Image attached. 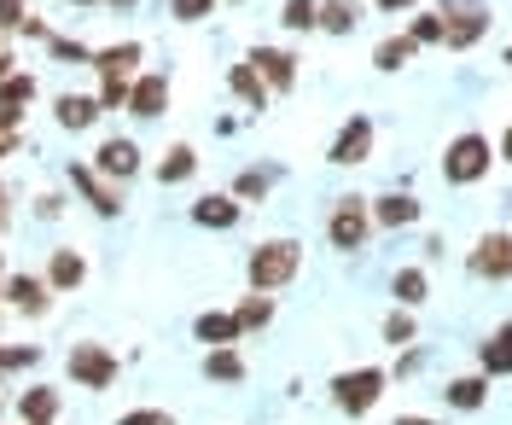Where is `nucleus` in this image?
Instances as JSON below:
<instances>
[{"instance_id":"nucleus-18","label":"nucleus","mask_w":512,"mask_h":425,"mask_svg":"<svg viewBox=\"0 0 512 425\" xmlns=\"http://www.w3.org/2000/svg\"><path fill=\"white\" fill-rule=\"evenodd\" d=\"M443 402L448 408H460V414H478L483 402H489V379H483V373H460V379H448L443 385Z\"/></svg>"},{"instance_id":"nucleus-50","label":"nucleus","mask_w":512,"mask_h":425,"mask_svg":"<svg viewBox=\"0 0 512 425\" xmlns=\"http://www.w3.org/2000/svg\"><path fill=\"white\" fill-rule=\"evenodd\" d=\"M82 6H94V0H82Z\"/></svg>"},{"instance_id":"nucleus-19","label":"nucleus","mask_w":512,"mask_h":425,"mask_svg":"<svg viewBox=\"0 0 512 425\" xmlns=\"http://www.w3.org/2000/svg\"><path fill=\"white\" fill-rule=\"evenodd\" d=\"M227 88H233V99H239L245 111H268V82L256 76V65H251V59L227 70Z\"/></svg>"},{"instance_id":"nucleus-7","label":"nucleus","mask_w":512,"mask_h":425,"mask_svg":"<svg viewBox=\"0 0 512 425\" xmlns=\"http://www.w3.org/2000/svg\"><path fill=\"white\" fill-rule=\"evenodd\" d=\"M326 158H332V164H367V158H373V117H361V111H355L350 123H344V129L332 134V152H326Z\"/></svg>"},{"instance_id":"nucleus-26","label":"nucleus","mask_w":512,"mask_h":425,"mask_svg":"<svg viewBox=\"0 0 512 425\" xmlns=\"http://www.w3.org/2000/svg\"><path fill=\"white\" fill-rule=\"evenodd\" d=\"M24 425H53V414H59V391L53 385H35V391H24Z\"/></svg>"},{"instance_id":"nucleus-8","label":"nucleus","mask_w":512,"mask_h":425,"mask_svg":"<svg viewBox=\"0 0 512 425\" xmlns=\"http://www.w3.org/2000/svg\"><path fill=\"white\" fill-rule=\"evenodd\" d=\"M472 274L483 280H512V233H483L472 251Z\"/></svg>"},{"instance_id":"nucleus-27","label":"nucleus","mask_w":512,"mask_h":425,"mask_svg":"<svg viewBox=\"0 0 512 425\" xmlns=\"http://www.w3.org/2000/svg\"><path fill=\"white\" fill-rule=\"evenodd\" d=\"M419 47H414V35H384L379 47H373V65L379 70H402L408 59H414Z\"/></svg>"},{"instance_id":"nucleus-12","label":"nucleus","mask_w":512,"mask_h":425,"mask_svg":"<svg viewBox=\"0 0 512 425\" xmlns=\"http://www.w3.org/2000/svg\"><path fill=\"white\" fill-rule=\"evenodd\" d=\"M192 338H198V344H210V350H233L245 332H239V321H233V309H210V315H198V321H192Z\"/></svg>"},{"instance_id":"nucleus-47","label":"nucleus","mask_w":512,"mask_h":425,"mask_svg":"<svg viewBox=\"0 0 512 425\" xmlns=\"http://www.w3.org/2000/svg\"><path fill=\"white\" fill-rule=\"evenodd\" d=\"M0 228H6V187H0Z\"/></svg>"},{"instance_id":"nucleus-34","label":"nucleus","mask_w":512,"mask_h":425,"mask_svg":"<svg viewBox=\"0 0 512 425\" xmlns=\"http://www.w3.org/2000/svg\"><path fill=\"white\" fill-rule=\"evenodd\" d=\"M268 187H274V181H268V175H262V169H245V175H239V181H233V198H239V204H262V198H268Z\"/></svg>"},{"instance_id":"nucleus-16","label":"nucleus","mask_w":512,"mask_h":425,"mask_svg":"<svg viewBox=\"0 0 512 425\" xmlns=\"http://www.w3.org/2000/svg\"><path fill=\"white\" fill-rule=\"evenodd\" d=\"M239 210H245V204L233 193H204L192 204V222H198V228H239Z\"/></svg>"},{"instance_id":"nucleus-17","label":"nucleus","mask_w":512,"mask_h":425,"mask_svg":"<svg viewBox=\"0 0 512 425\" xmlns=\"http://www.w3.org/2000/svg\"><path fill=\"white\" fill-rule=\"evenodd\" d=\"M70 181H76V187L88 193V204H94L99 216H123V187H105V181H99V175H94L88 164L70 169Z\"/></svg>"},{"instance_id":"nucleus-33","label":"nucleus","mask_w":512,"mask_h":425,"mask_svg":"<svg viewBox=\"0 0 512 425\" xmlns=\"http://www.w3.org/2000/svg\"><path fill=\"white\" fill-rule=\"evenodd\" d=\"M30 99H35V76L30 70H18L12 82H0V105H18V111H24Z\"/></svg>"},{"instance_id":"nucleus-23","label":"nucleus","mask_w":512,"mask_h":425,"mask_svg":"<svg viewBox=\"0 0 512 425\" xmlns=\"http://www.w3.org/2000/svg\"><path fill=\"white\" fill-rule=\"evenodd\" d=\"M192 169H198V152H192L187 140H175V146L163 152V164H158V181L163 187H181V181H192Z\"/></svg>"},{"instance_id":"nucleus-39","label":"nucleus","mask_w":512,"mask_h":425,"mask_svg":"<svg viewBox=\"0 0 512 425\" xmlns=\"http://www.w3.org/2000/svg\"><path fill=\"white\" fill-rule=\"evenodd\" d=\"M35 356H41L35 344H18V350H0V367H30Z\"/></svg>"},{"instance_id":"nucleus-9","label":"nucleus","mask_w":512,"mask_h":425,"mask_svg":"<svg viewBox=\"0 0 512 425\" xmlns=\"http://www.w3.org/2000/svg\"><path fill=\"white\" fill-rule=\"evenodd\" d=\"M251 65H256V76L268 82V94H291V88H297V59H291L286 47H256Z\"/></svg>"},{"instance_id":"nucleus-15","label":"nucleus","mask_w":512,"mask_h":425,"mask_svg":"<svg viewBox=\"0 0 512 425\" xmlns=\"http://www.w3.org/2000/svg\"><path fill=\"white\" fill-rule=\"evenodd\" d=\"M6 303H12V309H24V315H47L53 286H47V280H35V274H12V280H6Z\"/></svg>"},{"instance_id":"nucleus-29","label":"nucleus","mask_w":512,"mask_h":425,"mask_svg":"<svg viewBox=\"0 0 512 425\" xmlns=\"http://www.w3.org/2000/svg\"><path fill=\"white\" fill-rule=\"evenodd\" d=\"M320 30L326 35H350L355 30V6L350 0H320Z\"/></svg>"},{"instance_id":"nucleus-43","label":"nucleus","mask_w":512,"mask_h":425,"mask_svg":"<svg viewBox=\"0 0 512 425\" xmlns=\"http://www.w3.org/2000/svg\"><path fill=\"white\" fill-rule=\"evenodd\" d=\"M419 0H379V12H414Z\"/></svg>"},{"instance_id":"nucleus-13","label":"nucleus","mask_w":512,"mask_h":425,"mask_svg":"<svg viewBox=\"0 0 512 425\" xmlns=\"http://www.w3.org/2000/svg\"><path fill=\"white\" fill-rule=\"evenodd\" d=\"M94 70L105 76V82H134V70H140V41L99 47V53H94Z\"/></svg>"},{"instance_id":"nucleus-32","label":"nucleus","mask_w":512,"mask_h":425,"mask_svg":"<svg viewBox=\"0 0 512 425\" xmlns=\"http://www.w3.org/2000/svg\"><path fill=\"white\" fill-rule=\"evenodd\" d=\"M414 309H390V315H384V344H396V350H402V344H414Z\"/></svg>"},{"instance_id":"nucleus-2","label":"nucleus","mask_w":512,"mask_h":425,"mask_svg":"<svg viewBox=\"0 0 512 425\" xmlns=\"http://www.w3.org/2000/svg\"><path fill=\"white\" fill-rule=\"evenodd\" d=\"M495 158H501V152L489 146V134H478V129L454 134V140L443 146V181H448V187H472V181L489 175Z\"/></svg>"},{"instance_id":"nucleus-24","label":"nucleus","mask_w":512,"mask_h":425,"mask_svg":"<svg viewBox=\"0 0 512 425\" xmlns=\"http://www.w3.org/2000/svg\"><path fill=\"white\" fill-rule=\"evenodd\" d=\"M233 321H239V332H262L274 321V297H262V292L239 297V303H233Z\"/></svg>"},{"instance_id":"nucleus-4","label":"nucleus","mask_w":512,"mask_h":425,"mask_svg":"<svg viewBox=\"0 0 512 425\" xmlns=\"http://www.w3.org/2000/svg\"><path fill=\"white\" fill-rule=\"evenodd\" d=\"M384 367H355V373H338L332 379V402L350 414V420H361V414H373L379 408V396H384Z\"/></svg>"},{"instance_id":"nucleus-51","label":"nucleus","mask_w":512,"mask_h":425,"mask_svg":"<svg viewBox=\"0 0 512 425\" xmlns=\"http://www.w3.org/2000/svg\"><path fill=\"white\" fill-rule=\"evenodd\" d=\"M350 6H355V0H350Z\"/></svg>"},{"instance_id":"nucleus-30","label":"nucleus","mask_w":512,"mask_h":425,"mask_svg":"<svg viewBox=\"0 0 512 425\" xmlns=\"http://www.w3.org/2000/svg\"><path fill=\"white\" fill-rule=\"evenodd\" d=\"M478 373L483 379H512V350H501V344L483 338L478 344Z\"/></svg>"},{"instance_id":"nucleus-35","label":"nucleus","mask_w":512,"mask_h":425,"mask_svg":"<svg viewBox=\"0 0 512 425\" xmlns=\"http://www.w3.org/2000/svg\"><path fill=\"white\" fill-rule=\"evenodd\" d=\"M169 12H175L181 24H204V18L216 12V0H169Z\"/></svg>"},{"instance_id":"nucleus-11","label":"nucleus","mask_w":512,"mask_h":425,"mask_svg":"<svg viewBox=\"0 0 512 425\" xmlns=\"http://www.w3.org/2000/svg\"><path fill=\"white\" fill-rule=\"evenodd\" d=\"M140 169V146L134 140H99V152H94V175H111V181H128Z\"/></svg>"},{"instance_id":"nucleus-14","label":"nucleus","mask_w":512,"mask_h":425,"mask_svg":"<svg viewBox=\"0 0 512 425\" xmlns=\"http://www.w3.org/2000/svg\"><path fill=\"white\" fill-rule=\"evenodd\" d=\"M419 222V198L414 193H390L384 198H373V228H414Z\"/></svg>"},{"instance_id":"nucleus-44","label":"nucleus","mask_w":512,"mask_h":425,"mask_svg":"<svg viewBox=\"0 0 512 425\" xmlns=\"http://www.w3.org/2000/svg\"><path fill=\"white\" fill-rule=\"evenodd\" d=\"M495 152H501V158H507V164H512V123H507V129H501V146H495Z\"/></svg>"},{"instance_id":"nucleus-5","label":"nucleus","mask_w":512,"mask_h":425,"mask_svg":"<svg viewBox=\"0 0 512 425\" xmlns=\"http://www.w3.org/2000/svg\"><path fill=\"white\" fill-rule=\"evenodd\" d=\"M437 12H443V47H454V53H466V47H478L483 35H489V6L483 0H437Z\"/></svg>"},{"instance_id":"nucleus-36","label":"nucleus","mask_w":512,"mask_h":425,"mask_svg":"<svg viewBox=\"0 0 512 425\" xmlns=\"http://www.w3.org/2000/svg\"><path fill=\"white\" fill-rule=\"evenodd\" d=\"M47 53H53V59H94V53H88L82 41H70V35H53V41H47Z\"/></svg>"},{"instance_id":"nucleus-31","label":"nucleus","mask_w":512,"mask_h":425,"mask_svg":"<svg viewBox=\"0 0 512 425\" xmlns=\"http://www.w3.org/2000/svg\"><path fill=\"white\" fill-rule=\"evenodd\" d=\"M408 35H414V47H443V35H448L443 12H419L414 24H408Z\"/></svg>"},{"instance_id":"nucleus-25","label":"nucleus","mask_w":512,"mask_h":425,"mask_svg":"<svg viewBox=\"0 0 512 425\" xmlns=\"http://www.w3.org/2000/svg\"><path fill=\"white\" fill-rule=\"evenodd\" d=\"M204 379H216V385H239V379H245V356H239V344H233V350H210V356H204Z\"/></svg>"},{"instance_id":"nucleus-38","label":"nucleus","mask_w":512,"mask_h":425,"mask_svg":"<svg viewBox=\"0 0 512 425\" xmlns=\"http://www.w3.org/2000/svg\"><path fill=\"white\" fill-rule=\"evenodd\" d=\"M24 0H0V30H24Z\"/></svg>"},{"instance_id":"nucleus-1","label":"nucleus","mask_w":512,"mask_h":425,"mask_svg":"<svg viewBox=\"0 0 512 425\" xmlns=\"http://www.w3.org/2000/svg\"><path fill=\"white\" fill-rule=\"evenodd\" d=\"M297 268H303V245L297 239H262L251 257H245V280H251V292H280L297 280Z\"/></svg>"},{"instance_id":"nucleus-37","label":"nucleus","mask_w":512,"mask_h":425,"mask_svg":"<svg viewBox=\"0 0 512 425\" xmlns=\"http://www.w3.org/2000/svg\"><path fill=\"white\" fill-rule=\"evenodd\" d=\"M117 425H175V414H163V408H134V414H123Z\"/></svg>"},{"instance_id":"nucleus-6","label":"nucleus","mask_w":512,"mask_h":425,"mask_svg":"<svg viewBox=\"0 0 512 425\" xmlns=\"http://www.w3.org/2000/svg\"><path fill=\"white\" fill-rule=\"evenodd\" d=\"M70 379L82 391H105V385H117V356L105 344H70Z\"/></svg>"},{"instance_id":"nucleus-21","label":"nucleus","mask_w":512,"mask_h":425,"mask_svg":"<svg viewBox=\"0 0 512 425\" xmlns=\"http://www.w3.org/2000/svg\"><path fill=\"white\" fill-rule=\"evenodd\" d=\"M390 297H396V309H419V303L431 297L425 268H396V274H390Z\"/></svg>"},{"instance_id":"nucleus-46","label":"nucleus","mask_w":512,"mask_h":425,"mask_svg":"<svg viewBox=\"0 0 512 425\" xmlns=\"http://www.w3.org/2000/svg\"><path fill=\"white\" fill-rule=\"evenodd\" d=\"M12 146H18V134H0V158H6V152H12Z\"/></svg>"},{"instance_id":"nucleus-45","label":"nucleus","mask_w":512,"mask_h":425,"mask_svg":"<svg viewBox=\"0 0 512 425\" xmlns=\"http://www.w3.org/2000/svg\"><path fill=\"white\" fill-rule=\"evenodd\" d=\"M396 425H437V420H425V414H396Z\"/></svg>"},{"instance_id":"nucleus-49","label":"nucleus","mask_w":512,"mask_h":425,"mask_svg":"<svg viewBox=\"0 0 512 425\" xmlns=\"http://www.w3.org/2000/svg\"><path fill=\"white\" fill-rule=\"evenodd\" d=\"M111 6H134V0H111Z\"/></svg>"},{"instance_id":"nucleus-28","label":"nucleus","mask_w":512,"mask_h":425,"mask_svg":"<svg viewBox=\"0 0 512 425\" xmlns=\"http://www.w3.org/2000/svg\"><path fill=\"white\" fill-rule=\"evenodd\" d=\"M280 24H286V30H320V0H286V6H280Z\"/></svg>"},{"instance_id":"nucleus-22","label":"nucleus","mask_w":512,"mask_h":425,"mask_svg":"<svg viewBox=\"0 0 512 425\" xmlns=\"http://www.w3.org/2000/svg\"><path fill=\"white\" fill-rule=\"evenodd\" d=\"M53 111H59L64 129H94L105 105H99V99H88V94H59V105H53Z\"/></svg>"},{"instance_id":"nucleus-40","label":"nucleus","mask_w":512,"mask_h":425,"mask_svg":"<svg viewBox=\"0 0 512 425\" xmlns=\"http://www.w3.org/2000/svg\"><path fill=\"white\" fill-rule=\"evenodd\" d=\"M18 123H24V111L18 105H0V134H18Z\"/></svg>"},{"instance_id":"nucleus-10","label":"nucleus","mask_w":512,"mask_h":425,"mask_svg":"<svg viewBox=\"0 0 512 425\" xmlns=\"http://www.w3.org/2000/svg\"><path fill=\"white\" fill-rule=\"evenodd\" d=\"M128 111L134 117H163L169 111V76L163 70H140L134 76V94H128Z\"/></svg>"},{"instance_id":"nucleus-42","label":"nucleus","mask_w":512,"mask_h":425,"mask_svg":"<svg viewBox=\"0 0 512 425\" xmlns=\"http://www.w3.org/2000/svg\"><path fill=\"white\" fill-rule=\"evenodd\" d=\"M489 344H501V350H512V315H507V321H501L495 332H489Z\"/></svg>"},{"instance_id":"nucleus-3","label":"nucleus","mask_w":512,"mask_h":425,"mask_svg":"<svg viewBox=\"0 0 512 425\" xmlns=\"http://www.w3.org/2000/svg\"><path fill=\"white\" fill-rule=\"evenodd\" d=\"M367 233H373V198H332V216H326V239H332V251H361L367 245Z\"/></svg>"},{"instance_id":"nucleus-41","label":"nucleus","mask_w":512,"mask_h":425,"mask_svg":"<svg viewBox=\"0 0 512 425\" xmlns=\"http://www.w3.org/2000/svg\"><path fill=\"white\" fill-rule=\"evenodd\" d=\"M35 216H47V222H53V216H59V198L41 193V198H35Z\"/></svg>"},{"instance_id":"nucleus-20","label":"nucleus","mask_w":512,"mask_h":425,"mask_svg":"<svg viewBox=\"0 0 512 425\" xmlns=\"http://www.w3.org/2000/svg\"><path fill=\"white\" fill-rule=\"evenodd\" d=\"M82 280H88V262H82V251H70V245H64V251H53L47 286H53V292H76Z\"/></svg>"},{"instance_id":"nucleus-48","label":"nucleus","mask_w":512,"mask_h":425,"mask_svg":"<svg viewBox=\"0 0 512 425\" xmlns=\"http://www.w3.org/2000/svg\"><path fill=\"white\" fill-rule=\"evenodd\" d=\"M501 59H507V70H512V41H507V53H501Z\"/></svg>"}]
</instances>
